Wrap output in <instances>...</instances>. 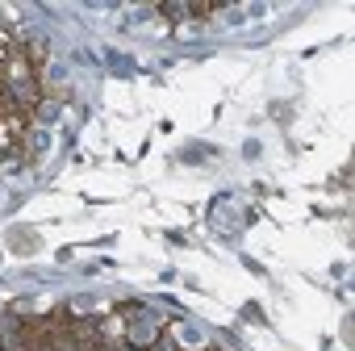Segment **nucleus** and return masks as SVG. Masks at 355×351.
Listing matches in <instances>:
<instances>
[{
    "instance_id": "1",
    "label": "nucleus",
    "mask_w": 355,
    "mask_h": 351,
    "mask_svg": "<svg viewBox=\"0 0 355 351\" xmlns=\"http://www.w3.org/2000/svg\"><path fill=\"white\" fill-rule=\"evenodd\" d=\"M0 92L5 96H13L21 109H38V101H42V80H38V71H34V63L17 51L5 67H0Z\"/></svg>"
},
{
    "instance_id": "2",
    "label": "nucleus",
    "mask_w": 355,
    "mask_h": 351,
    "mask_svg": "<svg viewBox=\"0 0 355 351\" xmlns=\"http://www.w3.org/2000/svg\"><path fill=\"white\" fill-rule=\"evenodd\" d=\"M17 51H21V46L13 42V34H9L5 26H0V67H5V63H9V59L17 55Z\"/></svg>"
}]
</instances>
